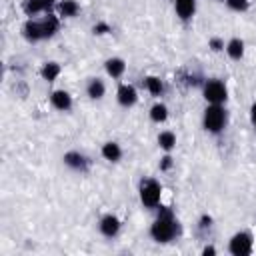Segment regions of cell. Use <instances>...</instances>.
I'll return each instance as SVG.
<instances>
[{
  "label": "cell",
  "mask_w": 256,
  "mask_h": 256,
  "mask_svg": "<svg viewBox=\"0 0 256 256\" xmlns=\"http://www.w3.org/2000/svg\"><path fill=\"white\" fill-rule=\"evenodd\" d=\"M180 232V226H178V220L174 218V214L170 210H160L158 218L152 222L150 226V236L154 242L158 244H168L172 242Z\"/></svg>",
  "instance_id": "1"
},
{
  "label": "cell",
  "mask_w": 256,
  "mask_h": 256,
  "mask_svg": "<svg viewBox=\"0 0 256 256\" xmlns=\"http://www.w3.org/2000/svg\"><path fill=\"white\" fill-rule=\"evenodd\" d=\"M228 122V114L224 110L222 104H208L204 114H202V126L206 132L210 134H220L226 128Z\"/></svg>",
  "instance_id": "2"
},
{
  "label": "cell",
  "mask_w": 256,
  "mask_h": 256,
  "mask_svg": "<svg viewBox=\"0 0 256 256\" xmlns=\"http://www.w3.org/2000/svg\"><path fill=\"white\" fill-rule=\"evenodd\" d=\"M138 196H140L142 206L156 208L160 204V198H162V186H160V182L154 180V178L142 180L140 182V188H138Z\"/></svg>",
  "instance_id": "3"
},
{
  "label": "cell",
  "mask_w": 256,
  "mask_h": 256,
  "mask_svg": "<svg viewBox=\"0 0 256 256\" xmlns=\"http://www.w3.org/2000/svg\"><path fill=\"white\" fill-rule=\"evenodd\" d=\"M202 94H204V100L208 104H224L226 98H228V88H226V84L222 80L210 78V80L204 82Z\"/></svg>",
  "instance_id": "4"
},
{
  "label": "cell",
  "mask_w": 256,
  "mask_h": 256,
  "mask_svg": "<svg viewBox=\"0 0 256 256\" xmlns=\"http://www.w3.org/2000/svg\"><path fill=\"white\" fill-rule=\"evenodd\" d=\"M252 250H254V238L246 230L236 232L228 242V252L234 256H248L252 254Z\"/></svg>",
  "instance_id": "5"
},
{
  "label": "cell",
  "mask_w": 256,
  "mask_h": 256,
  "mask_svg": "<svg viewBox=\"0 0 256 256\" xmlns=\"http://www.w3.org/2000/svg\"><path fill=\"white\" fill-rule=\"evenodd\" d=\"M120 228H122V222L114 214H104L98 222V230L104 238H116L120 234Z\"/></svg>",
  "instance_id": "6"
},
{
  "label": "cell",
  "mask_w": 256,
  "mask_h": 256,
  "mask_svg": "<svg viewBox=\"0 0 256 256\" xmlns=\"http://www.w3.org/2000/svg\"><path fill=\"white\" fill-rule=\"evenodd\" d=\"M116 100H118L120 106L130 108V106H134L138 102V92H136V88L132 84H120L118 90H116Z\"/></svg>",
  "instance_id": "7"
},
{
  "label": "cell",
  "mask_w": 256,
  "mask_h": 256,
  "mask_svg": "<svg viewBox=\"0 0 256 256\" xmlns=\"http://www.w3.org/2000/svg\"><path fill=\"white\" fill-rule=\"evenodd\" d=\"M64 164L70 168V170H76V172H86L88 168V158L82 154V152H76V150H70L62 156Z\"/></svg>",
  "instance_id": "8"
},
{
  "label": "cell",
  "mask_w": 256,
  "mask_h": 256,
  "mask_svg": "<svg viewBox=\"0 0 256 256\" xmlns=\"http://www.w3.org/2000/svg\"><path fill=\"white\" fill-rule=\"evenodd\" d=\"M22 34L28 42H38V40H44V34H42V24L40 20H26L24 26H22Z\"/></svg>",
  "instance_id": "9"
},
{
  "label": "cell",
  "mask_w": 256,
  "mask_h": 256,
  "mask_svg": "<svg viewBox=\"0 0 256 256\" xmlns=\"http://www.w3.org/2000/svg\"><path fill=\"white\" fill-rule=\"evenodd\" d=\"M50 102H52V106H54L56 110H60V112H68V110L72 108V96H70V92H66V90H54V92L50 94Z\"/></svg>",
  "instance_id": "10"
},
{
  "label": "cell",
  "mask_w": 256,
  "mask_h": 256,
  "mask_svg": "<svg viewBox=\"0 0 256 256\" xmlns=\"http://www.w3.org/2000/svg\"><path fill=\"white\" fill-rule=\"evenodd\" d=\"M104 70H106V74L110 78H120L126 72V62L122 58H118V56H112V58H108L104 62Z\"/></svg>",
  "instance_id": "11"
},
{
  "label": "cell",
  "mask_w": 256,
  "mask_h": 256,
  "mask_svg": "<svg viewBox=\"0 0 256 256\" xmlns=\"http://www.w3.org/2000/svg\"><path fill=\"white\" fill-rule=\"evenodd\" d=\"M174 10L180 20H190L196 12V0H174Z\"/></svg>",
  "instance_id": "12"
},
{
  "label": "cell",
  "mask_w": 256,
  "mask_h": 256,
  "mask_svg": "<svg viewBox=\"0 0 256 256\" xmlns=\"http://www.w3.org/2000/svg\"><path fill=\"white\" fill-rule=\"evenodd\" d=\"M86 94L90 100H102L106 94V84L100 78H90L86 84Z\"/></svg>",
  "instance_id": "13"
},
{
  "label": "cell",
  "mask_w": 256,
  "mask_h": 256,
  "mask_svg": "<svg viewBox=\"0 0 256 256\" xmlns=\"http://www.w3.org/2000/svg\"><path fill=\"white\" fill-rule=\"evenodd\" d=\"M224 50H226V54H228L232 60L238 62V60L244 58V40L234 36V38H230V40L226 42V48H224Z\"/></svg>",
  "instance_id": "14"
},
{
  "label": "cell",
  "mask_w": 256,
  "mask_h": 256,
  "mask_svg": "<svg viewBox=\"0 0 256 256\" xmlns=\"http://www.w3.org/2000/svg\"><path fill=\"white\" fill-rule=\"evenodd\" d=\"M100 152H102V158L108 160V162H118V160L122 158V148H120V144L114 142V140L104 142Z\"/></svg>",
  "instance_id": "15"
},
{
  "label": "cell",
  "mask_w": 256,
  "mask_h": 256,
  "mask_svg": "<svg viewBox=\"0 0 256 256\" xmlns=\"http://www.w3.org/2000/svg\"><path fill=\"white\" fill-rule=\"evenodd\" d=\"M56 8H58V16L60 18H74L78 14V10H80L76 0H60Z\"/></svg>",
  "instance_id": "16"
},
{
  "label": "cell",
  "mask_w": 256,
  "mask_h": 256,
  "mask_svg": "<svg viewBox=\"0 0 256 256\" xmlns=\"http://www.w3.org/2000/svg\"><path fill=\"white\" fill-rule=\"evenodd\" d=\"M22 10L26 16H36L40 12H48V4L46 0H24Z\"/></svg>",
  "instance_id": "17"
},
{
  "label": "cell",
  "mask_w": 256,
  "mask_h": 256,
  "mask_svg": "<svg viewBox=\"0 0 256 256\" xmlns=\"http://www.w3.org/2000/svg\"><path fill=\"white\" fill-rule=\"evenodd\" d=\"M62 68L58 62H44L42 68H40V76L46 80V82H54L58 76H60Z\"/></svg>",
  "instance_id": "18"
},
{
  "label": "cell",
  "mask_w": 256,
  "mask_h": 256,
  "mask_svg": "<svg viewBox=\"0 0 256 256\" xmlns=\"http://www.w3.org/2000/svg\"><path fill=\"white\" fill-rule=\"evenodd\" d=\"M40 24H42V34H44V38L54 36V34L58 32V28H60V20H58L54 14H48L44 20H40Z\"/></svg>",
  "instance_id": "19"
},
{
  "label": "cell",
  "mask_w": 256,
  "mask_h": 256,
  "mask_svg": "<svg viewBox=\"0 0 256 256\" xmlns=\"http://www.w3.org/2000/svg\"><path fill=\"white\" fill-rule=\"evenodd\" d=\"M158 146L164 150V152H172L174 146H176V134L170 132V130H162L158 134Z\"/></svg>",
  "instance_id": "20"
},
{
  "label": "cell",
  "mask_w": 256,
  "mask_h": 256,
  "mask_svg": "<svg viewBox=\"0 0 256 256\" xmlns=\"http://www.w3.org/2000/svg\"><path fill=\"white\" fill-rule=\"evenodd\" d=\"M150 120L160 124V122H166L168 120V106L162 104V102H156L152 108H150Z\"/></svg>",
  "instance_id": "21"
},
{
  "label": "cell",
  "mask_w": 256,
  "mask_h": 256,
  "mask_svg": "<svg viewBox=\"0 0 256 256\" xmlns=\"http://www.w3.org/2000/svg\"><path fill=\"white\" fill-rule=\"evenodd\" d=\"M146 88L152 96H160L164 92V84L158 76H146Z\"/></svg>",
  "instance_id": "22"
},
{
  "label": "cell",
  "mask_w": 256,
  "mask_h": 256,
  "mask_svg": "<svg viewBox=\"0 0 256 256\" xmlns=\"http://www.w3.org/2000/svg\"><path fill=\"white\" fill-rule=\"evenodd\" d=\"M226 6L234 12H246L248 10V0H226Z\"/></svg>",
  "instance_id": "23"
},
{
  "label": "cell",
  "mask_w": 256,
  "mask_h": 256,
  "mask_svg": "<svg viewBox=\"0 0 256 256\" xmlns=\"http://www.w3.org/2000/svg\"><path fill=\"white\" fill-rule=\"evenodd\" d=\"M92 32H94L96 36H104V34L112 32V28H110V24H108V22H96V24L92 26Z\"/></svg>",
  "instance_id": "24"
},
{
  "label": "cell",
  "mask_w": 256,
  "mask_h": 256,
  "mask_svg": "<svg viewBox=\"0 0 256 256\" xmlns=\"http://www.w3.org/2000/svg\"><path fill=\"white\" fill-rule=\"evenodd\" d=\"M172 166H174V158L170 156V152H166V154L160 158V170H162V172H168Z\"/></svg>",
  "instance_id": "25"
},
{
  "label": "cell",
  "mask_w": 256,
  "mask_h": 256,
  "mask_svg": "<svg viewBox=\"0 0 256 256\" xmlns=\"http://www.w3.org/2000/svg\"><path fill=\"white\" fill-rule=\"evenodd\" d=\"M208 46L212 48V52H220V50H224V48H226L224 40H220V38H216V36L208 40Z\"/></svg>",
  "instance_id": "26"
},
{
  "label": "cell",
  "mask_w": 256,
  "mask_h": 256,
  "mask_svg": "<svg viewBox=\"0 0 256 256\" xmlns=\"http://www.w3.org/2000/svg\"><path fill=\"white\" fill-rule=\"evenodd\" d=\"M210 226H212V218H210L208 214H204V216L200 218V228L206 230V228H210Z\"/></svg>",
  "instance_id": "27"
},
{
  "label": "cell",
  "mask_w": 256,
  "mask_h": 256,
  "mask_svg": "<svg viewBox=\"0 0 256 256\" xmlns=\"http://www.w3.org/2000/svg\"><path fill=\"white\" fill-rule=\"evenodd\" d=\"M250 124L256 132V102H252V106H250Z\"/></svg>",
  "instance_id": "28"
},
{
  "label": "cell",
  "mask_w": 256,
  "mask_h": 256,
  "mask_svg": "<svg viewBox=\"0 0 256 256\" xmlns=\"http://www.w3.org/2000/svg\"><path fill=\"white\" fill-rule=\"evenodd\" d=\"M202 254H204V256H214V254H216V248H214V246H204V248H202Z\"/></svg>",
  "instance_id": "29"
},
{
  "label": "cell",
  "mask_w": 256,
  "mask_h": 256,
  "mask_svg": "<svg viewBox=\"0 0 256 256\" xmlns=\"http://www.w3.org/2000/svg\"><path fill=\"white\" fill-rule=\"evenodd\" d=\"M46 4H48V8H50V6L54 4V0H46Z\"/></svg>",
  "instance_id": "30"
},
{
  "label": "cell",
  "mask_w": 256,
  "mask_h": 256,
  "mask_svg": "<svg viewBox=\"0 0 256 256\" xmlns=\"http://www.w3.org/2000/svg\"><path fill=\"white\" fill-rule=\"evenodd\" d=\"M218 2H226V0H218Z\"/></svg>",
  "instance_id": "31"
}]
</instances>
